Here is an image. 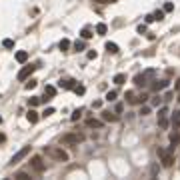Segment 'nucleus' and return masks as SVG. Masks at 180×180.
I'll list each match as a JSON object with an SVG mask.
<instances>
[{"instance_id":"23","label":"nucleus","mask_w":180,"mask_h":180,"mask_svg":"<svg viewBox=\"0 0 180 180\" xmlns=\"http://www.w3.org/2000/svg\"><path fill=\"white\" fill-rule=\"evenodd\" d=\"M80 116H82V108H78V110H74V112H72V116H70V120H72V122H76V120H78Z\"/></svg>"},{"instance_id":"13","label":"nucleus","mask_w":180,"mask_h":180,"mask_svg":"<svg viewBox=\"0 0 180 180\" xmlns=\"http://www.w3.org/2000/svg\"><path fill=\"white\" fill-rule=\"evenodd\" d=\"M134 84L136 86H146V76L144 74H136L134 76Z\"/></svg>"},{"instance_id":"10","label":"nucleus","mask_w":180,"mask_h":180,"mask_svg":"<svg viewBox=\"0 0 180 180\" xmlns=\"http://www.w3.org/2000/svg\"><path fill=\"white\" fill-rule=\"evenodd\" d=\"M166 86H168V80H154L152 90H154V92H160V90H164Z\"/></svg>"},{"instance_id":"3","label":"nucleus","mask_w":180,"mask_h":180,"mask_svg":"<svg viewBox=\"0 0 180 180\" xmlns=\"http://www.w3.org/2000/svg\"><path fill=\"white\" fill-rule=\"evenodd\" d=\"M62 142L64 144H80V142H84V134L82 132H68L62 136Z\"/></svg>"},{"instance_id":"26","label":"nucleus","mask_w":180,"mask_h":180,"mask_svg":"<svg viewBox=\"0 0 180 180\" xmlns=\"http://www.w3.org/2000/svg\"><path fill=\"white\" fill-rule=\"evenodd\" d=\"M36 84H38V80L30 78V80H28V82H26V88H28V90H32V88H36Z\"/></svg>"},{"instance_id":"20","label":"nucleus","mask_w":180,"mask_h":180,"mask_svg":"<svg viewBox=\"0 0 180 180\" xmlns=\"http://www.w3.org/2000/svg\"><path fill=\"white\" fill-rule=\"evenodd\" d=\"M84 48H86V44H84V40H76V42H74V50H76V52H80V50H84Z\"/></svg>"},{"instance_id":"46","label":"nucleus","mask_w":180,"mask_h":180,"mask_svg":"<svg viewBox=\"0 0 180 180\" xmlns=\"http://www.w3.org/2000/svg\"><path fill=\"white\" fill-rule=\"evenodd\" d=\"M0 124H2V116H0Z\"/></svg>"},{"instance_id":"24","label":"nucleus","mask_w":180,"mask_h":180,"mask_svg":"<svg viewBox=\"0 0 180 180\" xmlns=\"http://www.w3.org/2000/svg\"><path fill=\"white\" fill-rule=\"evenodd\" d=\"M74 92H76V94H78V96H82V94H84V92H86V88H84V86H82V84H76V86H74Z\"/></svg>"},{"instance_id":"12","label":"nucleus","mask_w":180,"mask_h":180,"mask_svg":"<svg viewBox=\"0 0 180 180\" xmlns=\"http://www.w3.org/2000/svg\"><path fill=\"white\" fill-rule=\"evenodd\" d=\"M26 118H28V122H30V124H36V122H38V112H36V110H28Z\"/></svg>"},{"instance_id":"33","label":"nucleus","mask_w":180,"mask_h":180,"mask_svg":"<svg viewBox=\"0 0 180 180\" xmlns=\"http://www.w3.org/2000/svg\"><path fill=\"white\" fill-rule=\"evenodd\" d=\"M162 10H164V12H172V10H174V4H172V2H166Z\"/></svg>"},{"instance_id":"30","label":"nucleus","mask_w":180,"mask_h":180,"mask_svg":"<svg viewBox=\"0 0 180 180\" xmlns=\"http://www.w3.org/2000/svg\"><path fill=\"white\" fill-rule=\"evenodd\" d=\"M154 20H164V10H156L154 12Z\"/></svg>"},{"instance_id":"38","label":"nucleus","mask_w":180,"mask_h":180,"mask_svg":"<svg viewBox=\"0 0 180 180\" xmlns=\"http://www.w3.org/2000/svg\"><path fill=\"white\" fill-rule=\"evenodd\" d=\"M160 102H162V98H160V96H154V98H152V104H154V106H158Z\"/></svg>"},{"instance_id":"16","label":"nucleus","mask_w":180,"mask_h":180,"mask_svg":"<svg viewBox=\"0 0 180 180\" xmlns=\"http://www.w3.org/2000/svg\"><path fill=\"white\" fill-rule=\"evenodd\" d=\"M58 48L62 50V52H66L68 48H70V40H68V38H62V40H60V44H58Z\"/></svg>"},{"instance_id":"28","label":"nucleus","mask_w":180,"mask_h":180,"mask_svg":"<svg viewBox=\"0 0 180 180\" xmlns=\"http://www.w3.org/2000/svg\"><path fill=\"white\" fill-rule=\"evenodd\" d=\"M178 134H176V132H174V134H170V144H172V146H176V144H178Z\"/></svg>"},{"instance_id":"17","label":"nucleus","mask_w":180,"mask_h":180,"mask_svg":"<svg viewBox=\"0 0 180 180\" xmlns=\"http://www.w3.org/2000/svg\"><path fill=\"white\" fill-rule=\"evenodd\" d=\"M112 82L114 84H124V82H126V74H116L112 78Z\"/></svg>"},{"instance_id":"37","label":"nucleus","mask_w":180,"mask_h":180,"mask_svg":"<svg viewBox=\"0 0 180 180\" xmlns=\"http://www.w3.org/2000/svg\"><path fill=\"white\" fill-rule=\"evenodd\" d=\"M96 56H98V52H96V50H90V52H88V58H90V60H94Z\"/></svg>"},{"instance_id":"36","label":"nucleus","mask_w":180,"mask_h":180,"mask_svg":"<svg viewBox=\"0 0 180 180\" xmlns=\"http://www.w3.org/2000/svg\"><path fill=\"white\" fill-rule=\"evenodd\" d=\"M124 98H128V102H132V98H134V92H132V90H128V92L124 94Z\"/></svg>"},{"instance_id":"11","label":"nucleus","mask_w":180,"mask_h":180,"mask_svg":"<svg viewBox=\"0 0 180 180\" xmlns=\"http://www.w3.org/2000/svg\"><path fill=\"white\" fill-rule=\"evenodd\" d=\"M86 126L88 128H102V126H104V122H102V120H96V118H88L86 120Z\"/></svg>"},{"instance_id":"27","label":"nucleus","mask_w":180,"mask_h":180,"mask_svg":"<svg viewBox=\"0 0 180 180\" xmlns=\"http://www.w3.org/2000/svg\"><path fill=\"white\" fill-rule=\"evenodd\" d=\"M2 46H4V48H14V40L12 38H6L4 42H2Z\"/></svg>"},{"instance_id":"8","label":"nucleus","mask_w":180,"mask_h":180,"mask_svg":"<svg viewBox=\"0 0 180 180\" xmlns=\"http://www.w3.org/2000/svg\"><path fill=\"white\" fill-rule=\"evenodd\" d=\"M54 96H56V88L54 86H46L44 88V98H42V102H48V100H52Z\"/></svg>"},{"instance_id":"39","label":"nucleus","mask_w":180,"mask_h":180,"mask_svg":"<svg viewBox=\"0 0 180 180\" xmlns=\"http://www.w3.org/2000/svg\"><path fill=\"white\" fill-rule=\"evenodd\" d=\"M54 114V108H46V110H44V114H42V116H52Z\"/></svg>"},{"instance_id":"32","label":"nucleus","mask_w":180,"mask_h":180,"mask_svg":"<svg viewBox=\"0 0 180 180\" xmlns=\"http://www.w3.org/2000/svg\"><path fill=\"white\" fill-rule=\"evenodd\" d=\"M14 178H16V180H28V178H30V176H28L26 172H18V174H16V176H14Z\"/></svg>"},{"instance_id":"40","label":"nucleus","mask_w":180,"mask_h":180,"mask_svg":"<svg viewBox=\"0 0 180 180\" xmlns=\"http://www.w3.org/2000/svg\"><path fill=\"white\" fill-rule=\"evenodd\" d=\"M94 2H98V4H112L116 0H94Z\"/></svg>"},{"instance_id":"43","label":"nucleus","mask_w":180,"mask_h":180,"mask_svg":"<svg viewBox=\"0 0 180 180\" xmlns=\"http://www.w3.org/2000/svg\"><path fill=\"white\" fill-rule=\"evenodd\" d=\"M144 20H146V24H150V22H152V20H154V14H148V16H146V18H144Z\"/></svg>"},{"instance_id":"44","label":"nucleus","mask_w":180,"mask_h":180,"mask_svg":"<svg viewBox=\"0 0 180 180\" xmlns=\"http://www.w3.org/2000/svg\"><path fill=\"white\" fill-rule=\"evenodd\" d=\"M4 140H6V136H4V134H0V144H2Z\"/></svg>"},{"instance_id":"21","label":"nucleus","mask_w":180,"mask_h":180,"mask_svg":"<svg viewBox=\"0 0 180 180\" xmlns=\"http://www.w3.org/2000/svg\"><path fill=\"white\" fill-rule=\"evenodd\" d=\"M172 126H176V128L180 126V110H178V112H174V116H172Z\"/></svg>"},{"instance_id":"9","label":"nucleus","mask_w":180,"mask_h":180,"mask_svg":"<svg viewBox=\"0 0 180 180\" xmlns=\"http://www.w3.org/2000/svg\"><path fill=\"white\" fill-rule=\"evenodd\" d=\"M102 120H104V122H116V120H118V114L110 112V110H104V112H102Z\"/></svg>"},{"instance_id":"14","label":"nucleus","mask_w":180,"mask_h":180,"mask_svg":"<svg viewBox=\"0 0 180 180\" xmlns=\"http://www.w3.org/2000/svg\"><path fill=\"white\" fill-rule=\"evenodd\" d=\"M16 60H18L20 64H24V62L28 60V52L26 50H18V52H16Z\"/></svg>"},{"instance_id":"47","label":"nucleus","mask_w":180,"mask_h":180,"mask_svg":"<svg viewBox=\"0 0 180 180\" xmlns=\"http://www.w3.org/2000/svg\"><path fill=\"white\" fill-rule=\"evenodd\" d=\"M178 100H180V98H178Z\"/></svg>"},{"instance_id":"34","label":"nucleus","mask_w":180,"mask_h":180,"mask_svg":"<svg viewBox=\"0 0 180 180\" xmlns=\"http://www.w3.org/2000/svg\"><path fill=\"white\" fill-rule=\"evenodd\" d=\"M158 126H160V128H168V120H166V116L158 120Z\"/></svg>"},{"instance_id":"18","label":"nucleus","mask_w":180,"mask_h":180,"mask_svg":"<svg viewBox=\"0 0 180 180\" xmlns=\"http://www.w3.org/2000/svg\"><path fill=\"white\" fill-rule=\"evenodd\" d=\"M146 94H140V96H136V98H132V104H144L146 102Z\"/></svg>"},{"instance_id":"2","label":"nucleus","mask_w":180,"mask_h":180,"mask_svg":"<svg viewBox=\"0 0 180 180\" xmlns=\"http://www.w3.org/2000/svg\"><path fill=\"white\" fill-rule=\"evenodd\" d=\"M44 154L46 156H50V158H54V160H58V162H68V154L62 150V148H58V146H48V148H44Z\"/></svg>"},{"instance_id":"35","label":"nucleus","mask_w":180,"mask_h":180,"mask_svg":"<svg viewBox=\"0 0 180 180\" xmlns=\"http://www.w3.org/2000/svg\"><path fill=\"white\" fill-rule=\"evenodd\" d=\"M138 114H140V116H146V114H150V108H148V106H142Z\"/></svg>"},{"instance_id":"22","label":"nucleus","mask_w":180,"mask_h":180,"mask_svg":"<svg viewBox=\"0 0 180 180\" xmlns=\"http://www.w3.org/2000/svg\"><path fill=\"white\" fill-rule=\"evenodd\" d=\"M80 36H82L84 40L92 38V32H90V28H82V32H80Z\"/></svg>"},{"instance_id":"15","label":"nucleus","mask_w":180,"mask_h":180,"mask_svg":"<svg viewBox=\"0 0 180 180\" xmlns=\"http://www.w3.org/2000/svg\"><path fill=\"white\" fill-rule=\"evenodd\" d=\"M106 50H108V54H118V44H114V42H106Z\"/></svg>"},{"instance_id":"42","label":"nucleus","mask_w":180,"mask_h":180,"mask_svg":"<svg viewBox=\"0 0 180 180\" xmlns=\"http://www.w3.org/2000/svg\"><path fill=\"white\" fill-rule=\"evenodd\" d=\"M102 106V100H94L92 102V108H100Z\"/></svg>"},{"instance_id":"41","label":"nucleus","mask_w":180,"mask_h":180,"mask_svg":"<svg viewBox=\"0 0 180 180\" xmlns=\"http://www.w3.org/2000/svg\"><path fill=\"white\" fill-rule=\"evenodd\" d=\"M146 32V24H140L138 26V34H144Z\"/></svg>"},{"instance_id":"6","label":"nucleus","mask_w":180,"mask_h":180,"mask_svg":"<svg viewBox=\"0 0 180 180\" xmlns=\"http://www.w3.org/2000/svg\"><path fill=\"white\" fill-rule=\"evenodd\" d=\"M34 70H36V66H24L18 72V80H28V78H30V74H32Z\"/></svg>"},{"instance_id":"29","label":"nucleus","mask_w":180,"mask_h":180,"mask_svg":"<svg viewBox=\"0 0 180 180\" xmlns=\"http://www.w3.org/2000/svg\"><path fill=\"white\" fill-rule=\"evenodd\" d=\"M40 102H42V98H38V96H32V98H30V106H38Z\"/></svg>"},{"instance_id":"19","label":"nucleus","mask_w":180,"mask_h":180,"mask_svg":"<svg viewBox=\"0 0 180 180\" xmlns=\"http://www.w3.org/2000/svg\"><path fill=\"white\" fill-rule=\"evenodd\" d=\"M96 32H98L100 36H102V34H106V32H108V26H106V24H102V22H100V24H96Z\"/></svg>"},{"instance_id":"4","label":"nucleus","mask_w":180,"mask_h":180,"mask_svg":"<svg viewBox=\"0 0 180 180\" xmlns=\"http://www.w3.org/2000/svg\"><path fill=\"white\" fill-rule=\"evenodd\" d=\"M30 168H32L34 172H44L46 170V164H44V160H42V156H32L30 158Z\"/></svg>"},{"instance_id":"7","label":"nucleus","mask_w":180,"mask_h":180,"mask_svg":"<svg viewBox=\"0 0 180 180\" xmlns=\"http://www.w3.org/2000/svg\"><path fill=\"white\" fill-rule=\"evenodd\" d=\"M58 86H60V88H64V90H74V86H76V80H72V78H68V80H60V82H58Z\"/></svg>"},{"instance_id":"1","label":"nucleus","mask_w":180,"mask_h":180,"mask_svg":"<svg viewBox=\"0 0 180 180\" xmlns=\"http://www.w3.org/2000/svg\"><path fill=\"white\" fill-rule=\"evenodd\" d=\"M172 148H158L156 150V154H158V158H160V162H162V166L164 168H170L174 164V156H172Z\"/></svg>"},{"instance_id":"25","label":"nucleus","mask_w":180,"mask_h":180,"mask_svg":"<svg viewBox=\"0 0 180 180\" xmlns=\"http://www.w3.org/2000/svg\"><path fill=\"white\" fill-rule=\"evenodd\" d=\"M116 96H118V92H116V90H110V92L106 94V100L108 102H112V100H116Z\"/></svg>"},{"instance_id":"5","label":"nucleus","mask_w":180,"mask_h":180,"mask_svg":"<svg viewBox=\"0 0 180 180\" xmlns=\"http://www.w3.org/2000/svg\"><path fill=\"white\" fill-rule=\"evenodd\" d=\"M28 152H30V146H24V148H20L18 152H16V154L12 156V160H10V164H18V162H20L22 158H26V156H28Z\"/></svg>"},{"instance_id":"45","label":"nucleus","mask_w":180,"mask_h":180,"mask_svg":"<svg viewBox=\"0 0 180 180\" xmlns=\"http://www.w3.org/2000/svg\"><path fill=\"white\" fill-rule=\"evenodd\" d=\"M176 90L180 92V80H176Z\"/></svg>"},{"instance_id":"31","label":"nucleus","mask_w":180,"mask_h":180,"mask_svg":"<svg viewBox=\"0 0 180 180\" xmlns=\"http://www.w3.org/2000/svg\"><path fill=\"white\" fill-rule=\"evenodd\" d=\"M164 116H168V108H166V106H162V108L158 110V118H164Z\"/></svg>"}]
</instances>
